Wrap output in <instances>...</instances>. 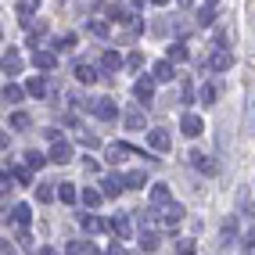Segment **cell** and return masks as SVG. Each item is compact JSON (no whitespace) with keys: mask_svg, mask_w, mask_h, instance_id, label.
Instances as JSON below:
<instances>
[{"mask_svg":"<svg viewBox=\"0 0 255 255\" xmlns=\"http://www.w3.org/2000/svg\"><path fill=\"white\" fill-rule=\"evenodd\" d=\"M94 115L101 119V123H115V119H119V104H115L112 97H101V101L94 104Z\"/></svg>","mask_w":255,"mask_h":255,"instance_id":"6da1fadb","label":"cell"},{"mask_svg":"<svg viewBox=\"0 0 255 255\" xmlns=\"http://www.w3.org/2000/svg\"><path fill=\"white\" fill-rule=\"evenodd\" d=\"M173 205V194L166 184H155L151 187V212H162V208H169Z\"/></svg>","mask_w":255,"mask_h":255,"instance_id":"7a4b0ae2","label":"cell"},{"mask_svg":"<svg viewBox=\"0 0 255 255\" xmlns=\"http://www.w3.org/2000/svg\"><path fill=\"white\" fill-rule=\"evenodd\" d=\"M147 144H151V147H155L158 155H166V151H169V144H173V137H169V129L155 126L151 133H147Z\"/></svg>","mask_w":255,"mask_h":255,"instance_id":"3957f363","label":"cell"},{"mask_svg":"<svg viewBox=\"0 0 255 255\" xmlns=\"http://www.w3.org/2000/svg\"><path fill=\"white\" fill-rule=\"evenodd\" d=\"M133 94H137L140 104H151V97H155V79H151V76H140L137 86H133Z\"/></svg>","mask_w":255,"mask_h":255,"instance_id":"277c9868","label":"cell"},{"mask_svg":"<svg viewBox=\"0 0 255 255\" xmlns=\"http://www.w3.org/2000/svg\"><path fill=\"white\" fill-rule=\"evenodd\" d=\"M51 162H54V166H68V162H72V144L54 140V147H51Z\"/></svg>","mask_w":255,"mask_h":255,"instance_id":"5b68a950","label":"cell"},{"mask_svg":"<svg viewBox=\"0 0 255 255\" xmlns=\"http://www.w3.org/2000/svg\"><path fill=\"white\" fill-rule=\"evenodd\" d=\"M123 119H126V129H129V133H137V129H144V126H147L140 108H126V115H123Z\"/></svg>","mask_w":255,"mask_h":255,"instance_id":"8992f818","label":"cell"},{"mask_svg":"<svg viewBox=\"0 0 255 255\" xmlns=\"http://www.w3.org/2000/svg\"><path fill=\"white\" fill-rule=\"evenodd\" d=\"M158 219H162V227H176V223L184 219V208H180V205H169V208H162V212H158Z\"/></svg>","mask_w":255,"mask_h":255,"instance_id":"52a82bcc","label":"cell"},{"mask_svg":"<svg viewBox=\"0 0 255 255\" xmlns=\"http://www.w3.org/2000/svg\"><path fill=\"white\" fill-rule=\"evenodd\" d=\"M208 65H212L216 72H227V68L234 65V58H230V51H223V47H219V51H216L212 58H208Z\"/></svg>","mask_w":255,"mask_h":255,"instance_id":"ba28073f","label":"cell"},{"mask_svg":"<svg viewBox=\"0 0 255 255\" xmlns=\"http://www.w3.org/2000/svg\"><path fill=\"white\" fill-rule=\"evenodd\" d=\"M22 62H18V51H4V76H18Z\"/></svg>","mask_w":255,"mask_h":255,"instance_id":"9c48e42d","label":"cell"},{"mask_svg":"<svg viewBox=\"0 0 255 255\" xmlns=\"http://www.w3.org/2000/svg\"><path fill=\"white\" fill-rule=\"evenodd\" d=\"M191 162H194V166H198L201 173H208V176H212V173L219 169V166H216L212 158H205V151H191Z\"/></svg>","mask_w":255,"mask_h":255,"instance_id":"30bf717a","label":"cell"},{"mask_svg":"<svg viewBox=\"0 0 255 255\" xmlns=\"http://www.w3.org/2000/svg\"><path fill=\"white\" fill-rule=\"evenodd\" d=\"M180 129H184L187 137H198V133H201V119L198 115H184V119H180Z\"/></svg>","mask_w":255,"mask_h":255,"instance_id":"8fae6325","label":"cell"},{"mask_svg":"<svg viewBox=\"0 0 255 255\" xmlns=\"http://www.w3.org/2000/svg\"><path fill=\"white\" fill-rule=\"evenodd\" d=\"M126 155H133V147H126V144H108V162H112V166H119Z\"/></svg>","mask_w":255,"mask_h":255,"instance_id":"7c38bea8","label":"cell"},{"mask_svg":"<svg viewBox=\"0 0 255 255\" xmlns=\"http://www.w3.org/2000/svg\"><path fill=\"white\" fill-rule=\"evenodd\" d=\"M108 230H112L115 237H123V241H126V237H129V219H126V216H115V219L108 223Z\"/></svg>","mask_w":255,"mask_h":255,"instance_id":"4fadbf2b","label":"cell"},{"mask_svg":"<svg viewBox=\"0 0 255 255\" xmlns=\"http://www.w3.org/2000/svg\"><path fill=\"white\" fill-rule=\"evenodd\" d=\"M101 191H104V198H115V194L123 191V180H119V176H104L101 180Z\"/></svg>","mask_w":255,"mask_h":255,"instance_id":"5bb4252c","label":"cell"},{"mask_svg":"<svg viewBox=\"0 0 255 255\" xmlns=\"http://www.w3.org/2000/svg\"><path fill=\"white\" fill-rule=\"evenodd\" d=\"M11 219L18 223V227H29V223H33V212H29V205H14V208H11Z\"/></svg>","mask_w":255,"mask_h":255,"instance_id":"9a60e30c","label":"cell"},{"mask_svg":"<svg viewBox=\"0 0 255 255\" xmlns=\"http://www.w3.org/2000/svg\"><path fill=\"white\" fill-rule=\"evenodd\" d=\"M101 198H104V191H94V187H86V191L79 194V201H83L86 208H97V205H101Z\"/></svg>","mask_w":255,"mask_h":255,"instance_id":"2e32d148","label":"cell"},{"mask_svg":"<svg viewBox=\"0 0 255 255\" xmlns=\"http://www.w3.org/2000/svg\"><path fill=\"white\" fill-rule=\"evenodd\" d=\"M54 65H58V58H54L51 51H36V68H40V72H51Z\"/></svg>","mask_w":255,"mask_h":255,"instance_id":"e0dca14e","label":"cell"},{"mask_svg":"<svg viewBox=\"0 0 255 255\" xmlns=\"http://www.w3.org/2000/svg\"><path fill=\"white\" fill-rule=\"evenodd\" d=\"M173 76H176V72H173V62H158V65H155V79H158V83H169Z\"/></svg>","mask_w":255,"mask_h":255,"instance_id":"ac0fdd59","label":"cell"},{"mask_svg":"<svg viewBox=\"0 0 255 255\" xmlns=\"http://www.w3.org/2000/svg\"><path fill=\"white\" fill-rule=\"evenodd\" d=\"M158 245H162V237H158L155 230H144V234H140V248H144V252H155Z\"/></svg>","mask_w":255,"mask_h":255,"instance_id":"d6986e66","label":"cell"},{"mask_svg":"<svg viewBox=\"0 0 255 255\" xmlns=\"http://www.w3.org/2000/svg\"><path fill=\"white\" fill-rule=\"evenodd\" d=\"M101 65H104V68H112V72H115V68H123V54H119V51H104Z\"/></svg>","mask_w":255,"mask_h":255,"instance_id":"ffe728a7","label":"cell"},{"mask_svg":"<svg viewBox=\"0 0 255 255\" xmlns=\"http://www.w3.org/2000/svg\"><path fill=\"white\" fill-rule=\"evenodd\" d=\"M47 162H51V155H40V151H29V155H25V166H29V169H43Z\"/></svg>","mask_w":255,"mask_h":255,"instance_id":"44dd1931","label":"cell"},{"mask_svg":"<svg viewBox=\"0 0 255 255\" xmlns=\"http://www.w3.org/2000/svg\"><path fill=\"white\" fill-rule=\"evenodd\" d=\"M76 79H79V83H97V68H90V65H76Z\"/></svg>","mask_w":255,"mask_h":255,"instance_id":"7402d4cb","label":"cell"},{"mask_svg":"<svg viewBox=\"0 0 255 255\" xmlns=\"http://www.w3.org/2000/svg\"><path fill=\"white\" fill-rule=\"evenodd\" d=\"M22 97H25L22 86H11V83L4 86V104H22Z\"/></svg>","mask_w":255,"mask_h":255,"instance_id":"603a6c76","label":"cell"},{"mask_svg":"<svg viewBox=\"0 0 255 255\" xmlns=\"http://www.w3.org/2000/svg\"><path fill=\"white\" fill-rule=\"evenodd\" d=\"M72 47H76V33H65L54 40V51H72Z\"/></svg>","mask_w":255,"mask_h":255,"instance_id":"cb8c5ba5","label":"cell"},{"mask_svg":"<svg viewBox=\"0 0 255 255\" xmlns=\"http://www.w3.org/2000/svg\"><path fill=\"white\" fill-rule=\"evenodd\" d=\"M58 198H62L65 205H72V201L79 198V194H76V187H72V184H62V187H58Z\"/></svg>","mask_w":255,"mask_h":255,"instance_id":"d4e9b609","label":"cell"},{"mask_svg":"<svg viewBox=\"0 0 255 255\" xmlns=\"http://www.w3.org/2000/svg\"><path fill=\"white\" fill-rule=\"evenodd\" d=\"M108 223L104 219H97V216H83V230H90V234H97V230H104Z\"/></svg>","mask_w":255,"mask_h":255,"instance_id":"484cf974","label":"cell"},{"mask_svg":"<svg viewBox=\"0 0 255 255\" xmlns=\"http://www.w3.org/2000/svg\"><path fill=\"white\" fill-rule=\"evenodd\" d=\"M25 90H29V94H33V97H43V94H47V83H43V79H36V76H33V79L25 83Z\"/></svg>","mask_w":255,"mask_h":255,"instance_id":"4316f807","label":"cell"},{"mask_svg":"<svg viewBox=\"0 0 255 255\" xmlns=\"http://www.w3.org/2000/svg\"><path fill=\"white\" fill-rule=\"evenodd\" d=\"M36 198H40L43 205H47V201H54V198H58V191H54L51 184H40V187H36Z\"/></svg>","mask_w":255,"mask_h":255,"instance_id":"83f0119b","label":"cell"},{"mask_svg":"<svg viewBox=\"0 0 255 255\" xmlns=\"http://www.w3.org/2000/svg\"><path fill=\"white\" fill-rule=\"evenodd\" d=\"M11 129H18V133L29 129V115H25V112H14V115H11Z\"/></svg>","mask_w":255,"mask_h":255,"instance_id":"f1b7e54d","label":"cell"},{"mask_svg":"<svg viewBox=\"0 0 255 255\" xmlns=\"http://www.w3.org/2000/svg\"><path fill=\"white\" fill-rule=\"evenodd\" d=\"M144 184H147V176H144V173H129V176H126V187H133V191H140Z\"/></svg>","mask_w":255,"mask_h":255,"instance_id":"f546056e","label":"cell"},{"mask_svg":"<svg viewBox=\"0 0 255 255\" xmlns=\"http://www.w3.org/2000/svg\"><path fill=\"white\" fill-rule=\"evenodd\" d=\"M184 58H187V47L184 43H173L169 47V62H184Z\"/></svg>","mask_w":255,"mask_h":255,"instance_id":"4dcf8cb0","label":"cell"},{"mask_svg":"<svg viewBox=\"0 0 255 255\" xmlns=\"http://www.w3.org/2000/svg\"><path fill=\"white\" fill-rule=\"evenodd\" d=\"M140 65H144V54H140V51H133V54L126 58V68H129V72H137Z\"/></svg>","mask_w":255,"mask_h":255,"instance_id":"1f68e13d","label":"cell"},{"mask_svg":"<svg viewBox=\"0 0 255 255\" xmlns=\"http://www.w3.org/2000/svg\"><path fill=\"white\" fill-rule=\"evenodd\" d=\"M176 252H180V255H194V241H191V237H184V241H176Z\"/></svg>","mask_w":255,"mask_h":255,"instance_id":"d6a6232c","label":"cell"},{"mask_svg":"<svg viewBox=\"0 0 255 255\" xmlns=\"http://www.w3.org/2000/svg\"><path fill=\"white\" fill-rule=\"evenodd\" d=\"M76 137H79L83 144H90V147L97 144V133H90V129H76Z\"/></svg>","mask_w":255,"mask_h":255,"instance_id":"836d02e7","label":"cell"},{"mask_svg":"<svg viewBox=\"0 0 255 255\" xmlns=\"http://www.w3.org/2000/svg\"><path fill=\"white\" fill-rule=\"evenodd\" d=\"M90 33H94V36H108V25H104V22H94V18H90Z\"/></svg>","mask_w":255,"mask_h":255,"instance_id":"e575fe53","label":"cell"},{"mask_svg":"<svg viewBox=\"0 0 255 255\" xmlns=\"http://www.w3.org/2000/svg\"><path fill=\"white\" fill-rule=\"evenodd\" d=\"M201 101H205V104H212V101H216V86H208V83H205V86H201Z\"/></svg>","mask_w":255,"mask_h":255,"instance_id":"d590c367","label":"cell"},{"mask_svg":"<svg viewBox=\"0 0 255 255\" xmlns=\"http://www.w3.org/2000/svg\"><path fill=\"white\" fill-rule=\"evenodd\" d=\"M212 18H216V7H205V11L198 14V22H201V25H208V22H212Z\"/></svg>","mask_w":255,"mask_h":255,"instance_id":"8d00e7d4","label":"cell"},{"mask_svg":"<svg viewBox=\"0 0 255 255\" xmlns=\"http://www.w3.org/2000/svg\"><path fill=\"white\" fill-rule=\"evenodd\" d=\"M33 7H40V0H18V11H22V14H29Z\"/></svg>","mask_w":255,"mask_h":255,"instance_id":"74e56055","label":"cell"},{"mask_svg":"<svg viewBox=\"0 0 255 255\" xmlns=\"http://www.w3.org/2000/svg\"><path fill=\"white\" fill-rule=\"evenodd\" d=\"M108 255H126V248H123V245H112V248H108Z\"/></svg>","mask_w":255,"mask_h":255,"instance_id":"f35d334b","label":"cell"},{"mask_svg":"<svg viewBox=\"0 0 255 255\" xmlns=\"http://www.w3.org/2000/svg\"><path fill=\"white\" fill-rule=\"evenodd\" d=\"M245 248H255V230H252V234L245 237Z\"/></svg>","mask_w":255,"mask_h":255,"instance_id":"ab89813d","label":"cell"},{"mask_svg":"<svg viewBox=\"0 0 255 255\" xmlns=\"http://www.w3.org/2000/svg\"><path fill=\"white\" fill-rule=\"evenodd\" d=\"M40 255H58V252L54 248H40Z\"/></svg>","mask_w":255,"mask_h":255,"instance_id":"60d3db41","label":"cell"},{"mask_svg":"<svg viewBox=\"0 0 255 255\" xmlns=\"http://www.w3.org/2000/svg\"><path fill=\"white\" fill-rule=\"evenodd\" d=\"M151 4H155V7H166V4H169V0H151Z\"/></svg>","mask_w":255,"mask_h":255,"instance_id":"b9f144b4","label":"cell"},{"mask_svg":"<svg viewBox=\"0 0 255 255\" xmlns=\"http://www.w3.org/2000/svg\"><path fill=\"white\" fill-rule=\"evenodd\" d=\"M191 4H194V0H180V7H184V11H187V7H191Z\"/></svg>","mask_w":255,"mask_h":255,"instance_id":"7bdbcfd3","label":"cell"},{"mask_svg":"<svg viewBox=\"0 0 255 255\" xmlns=\"http://www.w3.org/2000/svg\"><path fill=\"white\" fill-rule=\"evenodd\" d=\"M205 4H208V7H212V4H216V0H205Z\"/></svg>","mask_w":255,"mask_h":255,"instance_id":"ee69618b","label":"cell"}]
</instances>
